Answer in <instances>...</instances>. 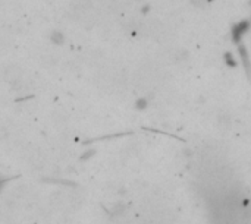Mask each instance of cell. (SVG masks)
I'll list each match as a JSON object with an SVG mask.
<instances>
[{
	"instance_id": "6da1fadb",
	"label": "cell",
	"mask_w": 251,
	"mask_h": 224,
	"mask_svg": "<svg viewBox=\"0 0 251 224\" xmlns=\"http://www.w3.org/2000/svg\"><path fill=\"white\" fill-rule=\"evenodd\" d=\"M204 202L209 224H251V200L238 186L209 188Z\"/></svg>"
}]
</instances>
